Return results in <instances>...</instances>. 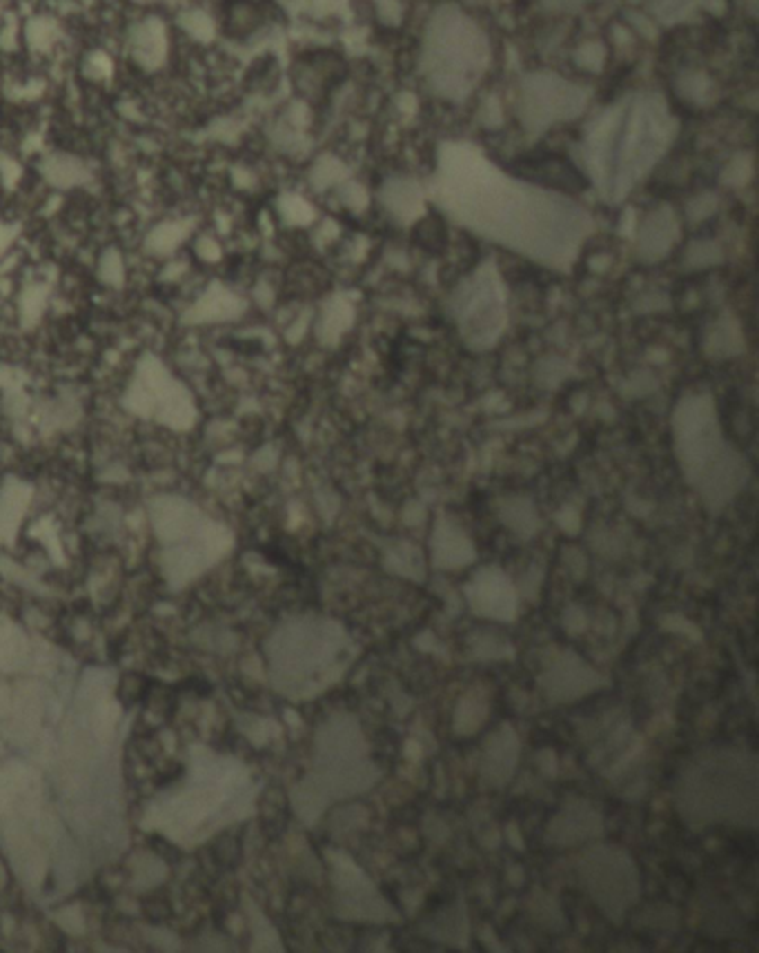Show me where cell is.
Instances as JSON below:
<instances>
[{
    "label": "cell",
    "mask_w": 759,
    "mask_h": 953,
    "mask_svg": "<svg viewBox=\"0 0 759 953\" xmlns=\"http://www.w3.org/2000/svg\"><path fill=\"white\" fill-rule=\"evenodd\" d=\"M185 269H188V263H179V261H176V263H170V265H167V268H165V272L161 274V277H163V278H167V281H170V278L181 277V274H183Z\"/></svg>",
    "instance_id": "cell-18"
},
{
    "label": "cell",
    "mask_w": 759,
    "mask_h": 953,
    "mask_svg": "<svg viewBox=\"0 0 759 953\" xmlns=\"http://www.w3.org/2000/svg\"><path fill=\"white\" fill-rule=\"evenodd\" d=\"M441 197L474 232L551 268H568L584 239V212L563 199L510 181L477 154L468 159L456 152L446 163Z\"/></svg>",
    "instance_id": "cell-1"
},
{
    "label": "cell",
    "mask_w": 759,
    "mask_h": 953,
    "mask_svg": "<svg viewBox=\"0 0 759 953\" xmlns=\"http://www.w3.org/2000/svg\"><path fill=\"white\" fill-rule=\"evenodd\" d=\"M99 278L107 287H123L125 286V261L123 254L116 248H107L99 259Z\"/></svg>",
    "instance_id": "cell-13"
},
{
    "label": "cell",
    "mask_w": 759,
    "mask_h": 953,
    "mask_svg": "<svg viewBox=\"0 0 759 953\" xmlns=\"http://www.w3.org/2000/svg\"><path fill=\"white\" fill-rule=\"evenodd\" d=\"M128 48L143 69L163 67L167 60V27L158 16L143 18L129 30Z\"/></svg>",
    "instance_id": "cell-8"
},
{
    "label": "cell",
    "mask_w": 759,
    "mask_h": 953,
    "mask_svg": "<svg viewBox=\"0 0 759 953\" xmlns=\"http://www.w3.org/2000/svg\"><path fill=\"white\" fill-rule=\"evenodd\" d=\"M123 406L141 419H154L174 430H190L197 421V403L188 385L152 352L138 359L125 388Z\"/></svg>",
    "instance_id": "cell-4"
},
{
    "label": "cell",
    "mask_w": 759,
    "mask_h": 953,
    "mask_svg": "<svg viewBox=\"0 0 759 953\" xmlns=\"http://www.w3.org/2000/svg\"><path fill=\"white\" fill-rule=\"evenodd\" d=\"M48 301L49 287L43 286V283H34V286H27L25 290H22L21 301H18L22 328H34V325L43 319L45 310H48Z\"/></svg>",
    "instance_id": "cell-11"
},
{
    "label": "cell",
    "mask_w": 759,
    "mask_h": 953,
    "mask_svg": "<svg viewBox=\"0 0 759 953\" xmlns=\"http://www.w3.org/2000/svg\"><path fill=\"white\" fill-rule=\"evenodd\" d=\"M675 441L688 483L710 510L724 508L744 488L748 468L721 435L709 397L684 399L675 417Z\"/></svg>",
    "instance_id": "cell-3"
},
{
    "label": "cell",
    "mask_w": 759,
    "mask_h": 953,
    "mask_svg": "<svg viewBox=\"0 0 759 953\" xmlns=\"http://www.w3.org/2000/svg\"><path fill=\"white\" fill-rule=\"evenodd\" d=\"M18 379H21V372H18L16 368H12V366L0 364V388H4V390L18 388Z\"/></svg>",
    "instance_id": "cell-17"
},
{
    "label": "cell",
    "mask_w": 759,
    "mask_h": 953,
    "mask_svg": "<svg viewBox=\"0 0 759 953\" xmlns=\"http://www.w3.org/2000/svg\"><path fill=\"white\" fill-rule=\"evenodd\" d=\"M245 313V301L223 283H209L203 295L190 305L181 317L183 325L225 323L239 319Z\"/></svg>",
    "instance_id": "cell-7"
},
{
    "label": "cell",
    "mask_w": 759,
    "mask_h": 953,
    "mask_svg": "<svg viewBox=\"0 0 759 953\" xmlns=\"http://www.w3.org/2000/svg\"><path fill=\"white\" fill-rule=\"evenodd\" d=\"M339 909L343 918H358V920H390L394 918L390 911L388 902H384L372 889L370 882L361 876V871H355L346 867L341 878V889H339Z\"/></svg>",
    "instance_id": "cell-6"
},
{
    "label": "cell",
    "mask_w": 759,
    "mask_h": 953,
    "mask_svg": "<svg viewBox=\"0 0 759 953\" xmlns=\"http://www.w3.org/2000/svg\"><path fill=\"white\" fill-rule=\"evenodd\" d=\"M757 762L735 748H717L686 766L677 808L691 825H757Z\"/></svg>",
    "instance_id": "cell-2"
},
{
    "label": "cell",
    "mask_w": 759,
    "mask_h": 953,
    "mask_svg": "<svg viewBox=\"0 0 759 953\" xmlns=\"http://www.w3.org/2000/svg\"><path fill=\"white\" fill-rule=\"evenodd\" d=\"M18 232H21V227L16 225V223H4L0 221V259H3V254L7 252L9 248H12V243L16 241Z\"/></svg>",
    "instance_id": "cell-16"
},
{
    "label": "cell",
    "mask_w": 759,
    "mask_h": 953,
    "mask_svg": "<svg viewBox=\"0 0 759 953\" xmlns=\"http://www.w3.org/2000/svg\"><path fill=\"white\" fill-rule=\"evenodd\" d=\"M579 878L595 904L613 920H622L637 900V869L623 851L602 847L586 853L579 862Z\"/></svg>",
    "instance_id": "cell-5"
},
{
    "label": "cell",
    "mask_w": 759,
    "mask_h": 953,
    "mask_svg": "<svg viewBox=\"0 0 759 953\" xmlns=\"http://www.w3.org/2000/svg\"><path fill=\"white\" fill-rule=\"evenodd\" d=\"M25 39L31 49L45 52V49H49L51 45L56 43V39H58V25H56L54 21H49L48 16L34 18V21L27 22Z\"/></svg>",
    "instance_id": "cell-12"
},
{
    "label": "cell",
    "mask_w": 759,
    "mask_h": 953,
    "mask_svg": "<svg viewBox=\"0 0 759 953\" xmlns=\"http://www.w3.org/2000/svg\"><path fill=\"white\" fill-rule=\"evenodd\" d=\"M194 232V221L192 218H176V221H163L158 225H154L147 232L146 241H143V250H146L150 257L167 259L185 243V241L192 236Z\"/></svg>",
    "instance_id": "cell-10"
},
{
    "label": "cell",
    "mask_w": 759,
    "mask_h": 953,
    "mask_svg": "<svg viewBox=\"0 0 759 953\" xmlns=\"http://www.w3.org/2000/svg\"><path fill=\"white\" fill-rule=\"evenodd\" d=\"M40 174L56 190L81 188L92 181L90 167L78 156L65 154V152H54V154L45 156L40 161Z\"/></svg>",
    "instance_id": "cell-9"
},
{
    "label": "cell",
    "mask_w": 759,
    "mask_h": 953,
    "mask_svg": "<svg viewBox=\"0 0 759 953\" xmlns=\"http://www.w3.org/2000/svg\"><path fill=\"white\" fill-rule=\"evenodd\" d=\"M179 22H181V27H183V30L192 36V39L207 40L209 36H212V21H209L207 13L199 12V9H194V12H185Z\"/></svg>",
    "instance_id": "cell-14"
},
{
    "label": "cell",
    "mask_w": 759,
    "mask_h": 953,
    "mask_svg": "<svg viewBox=\"0 0 759 953\" xmlns=\"http://www.w3.org/2000/svg\"><path fill=\"white\" fill-rule=\"evenodd\" d=\"M194 250H197V254L205 263H214L221 259V245H218L212 236H201V239L197 241V245H194Z\"/></svg>",
    "instance_id": "cell-15"
}]
</instances>
